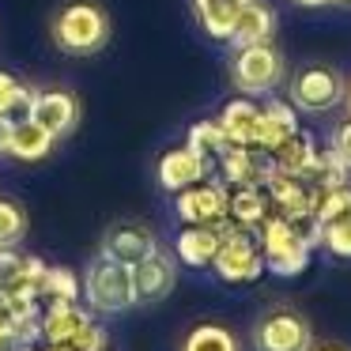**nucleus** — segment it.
<instances>
[{"label":"nucleus","instance_id":"nucleus-1","mask_svg":"<svg viewBox=\"0 0 351 351\" xmlns=\"http://www.w3.org/2000/svg\"><path fill=\"white\" fill-rule=\"evenodd\" d=\"M253 238H257L261 257H265V272H276L283 280H291V276H302L310 268V242L280 212H268L253 227Z\"/></svg>","mask_w":351,"mask_h":351},{"label":"nucleus","instance_id":"nucleus-2","mask_svg":"<svg viewBox=\"0 0 351 351\" xmlns=\"http://www.w3.org/2000/svg\"><path fill=\"white\" fill-rule=\"evenodd\" d=\"M110 38V19L99 4L91 0H72L57 12L53 19V42L57 49L72 57H87V53H99Z\"/></svg>","mask_w":351,"mask_h":351},{"label":"nucleus","instance_id":"nucleus-3","mask_svg":"<svg viewBox=\"0 0 351 351\" xmlns=\"http://www.w3.org/2000/svg\"><path fill=\"white\" fill-rule=\"evenodd\" d=\"M84 298L91 310L99 313H125L136 306V291H132V268L114 257H95L84 272Z\"/></svg>","mask_w":351,"mask_h":351},{"label":"nucleus","instance_id":"nucleus-4","mask_svg":"<svg viewBox=\"0 0 351 351\" xmlns=\"http://www.w3.org/2000/svg\"><path fill=\"white\" fill-rule=\"evenodd\" d=\"M230 76H234V87L242 95H268L283 80V57L272 42H253V46L238 49Z\"/></svg>","mask_w":351,"mask_h":351},{"label":"nucleus","instance_id":"nucleus-5","mask_svg":"<svg viewBox=\"0 0 351 351\" xmlns=\"http://www.w3.org/2000/svg\"><path fill=\"white\" fill-rule=\"evenodd\" d=\"M212 268L223 283H253L257 280L265 272V257H261V245L253 238V230L242 227V230L223 238L215 257H212Z\"/></svg>","mask_w":351,"mask_h":351},{"label":"nucleus","instance_id":"nucleus-6","mask_svg":"<svg viewBox=\"0 0 351 351\" xmlns=\"http://www.w3.org/2000/svg\"><path fill=\"white\" fill-rule=\"evenodd\" d=\"M343 99V80L340 72L332 69H321V64H310L295 76L291 84V102L306 114H328L336 102Z\"/></svg>","mask_w":351,"mask_h":351},{"label":"nucleus","instance_id":"nucleus-7","mask_svg":"<svg viewBox=\"0 0 351 351\" xmlns=\"http://www.w3.org/2000/svg\"><path fill=\"white\" fill-rule=\"evenodd\" d=\"M219 174H223V185H265V178L276 170L272 162V152L265 147H245V144H227L219 155Z\"/></svg>","mask_w":351,"mask_h":351},{"label":"nucleus","instance_id":"nucleus-8","mask_svg":"<svg viewBox=\"0 0 351 351\" xmlns=\"http://www.w3.org/2000/svg\"><path fill=\"white\" fill-rule=\"evenodd\" d=\"M212 170H215V159L200 155L197 147H189V144L170 147V152L159 159V185L167 193H182V189H189V185L212 178Z\"/></svg>","mask_w":351,"mask_h":351},{"label":"nucleus","instance_id":"nucleus-9","mask_svg":"<svg viewBox=\"0 0 351 351\" xmlns=\"http://www.w3.org/2000/svg\"><path fill=\"white\" fill-rule=\"evenodd\" d=\"M227 200H230L227 185L204 178V182H197V185L178 193V215H182V223H215V219H223V215H230Z\"/></svg>","mask_w":351,"mask_h":351},{"label":"nucleus","instance_id":"nucleus-10","mask_svg":"<svg viewBox=\"0 0 351 351\" xmlns=\"http://www.w3.org/2000/svg\"><path fill=\"white\" fill-rule=\"evenodd\" d=\"M31 121H38L49 136H69L76 129V117H80V106L69 91H34V102H31Z\"/></svg>","mask_w":351,"mask_h":351},{"label":"nucleus","instance_id":"nucleus-11","mask_svg":"<svg viewBox=\"0 0 351 351\" xmlns=\"http://www.w3.org/2000/svg\"><path fill=\"white\" fill-rule=\"evenodd\" d=\"M178 272L174 261L167 257L162 250H155L152 257H144L140 265H132V291H136V302H159L174 291Z\"/></svg>","mask_w":351,"mask_h":351},{"label":"nucleus","instance_id":"nucleus-12","mask_svg":"<svg viewBox=\"0 0 351 351\" xmlns=\"http://www.w3.org/2000/svg\"><path fill=\"white\" fill-rule=\"evenodd\" d=\"M257 348L261 351H306L310 348V328L298 313H272L265 317V325L257 328Z\"/></svg>","mask_w":351,"mask_h":351},{"label":"nucleus","instance_id":"nucleus-13","mask_svg":"<svg viewBox=\"0 0 351 351\" xmlns=\"http://www.w3.org/2000/svg\"><path fill=\"white\" fill-rule=\"evenodd\" d=\"M87 321H91V310H84L80 298L76 302H69V298H49V302L42 306V340L46 343H69Z\"/></svg>","mask_w":351,"mask_h":351},{"label":"nucleus","instance_id":"nucleus-14","mask_svg":"<svg viewBox=\"0 0 351 351\" xmlns=\"http://www.w3.org/2000/svg\"><path fill=\"white\" fill-rule=\"evenodd\" d=\"M291 132H298V117H295V110H291V102L268 99L265 106H261V117H257L253 147H265V152H272V147H280L283 140L291 136Z\"/></svg>","mask_w":351,"mask_h":351},{"label":"nucleus","instance_id":"nucleus-15","mask_svg":"<svg viewBox=\"0 0 351 351\" xmlns=\"http://www.w3.org/2000/svg\"><path fill=\"white\" fill-rule=\"evenodd\" d=\"M219 242L223 238L212 223H185V230L174 242V253H178V261L189 265V268H212V257H215V250H219Z\"/></svg>","mask_w":351,"mask_h":351},{"label":"nucleus","instance_id":"nucleus-16","mask_svg":"<svg viewBox=\"0 0 351 351\" xmlns=\"http://www.w3.org/2000/svg\"><path fill=\"white\" fill-rule=\"evenodd\" d=\"M159 250V242H155V234L147 227H117L106 234V242H102V253L114 261H121V265H140L144 257H152V253Z\"/></svg>","mask_w":351,"mask_h":351},{"label":"nucleus","instance_id":"nucleus-17","mask_svg":"<svg viewBox=\"0 0 351 351\" xmlns=\"http://www.w3.org/2000/svg\"><path fill=\"white\" fill-rule=\"evenodd\" d=\"M276 31V12L268 8L265 0H250L242 12H238L234 27H230V46H253V42H268Z\"/></svg>","mask_w":351,"mask_h":351},{"label":"nucleus","instance_id":"nucleus-18","mask_svg":"<svg viewBox=\"0 0 351 351\" xmlns=\"http://www.w3.org/2000/svg\"><path fill=\"white\" fill-rule=\"evenodd\" d=\"M49 152H53V136H49L38 121H31V117L12 121L8 155H16V159H23V162H38V159H46Z\"/></svg>","mask_w":351,"mask_h":351},{"label":"nucleus","instance_id":"nucleus-19","mask_svg":"<svg viewBox=\"0 0 351 351\" xmlns=\"http://www.w3.org/2000/svg\"><path fill=\"white\" fill-rule=\"evenodd\" d=\"M257 117H261V106L253 99H230L219 114V129L230 144H253V132H257Z\"/></svg>","mask_w":351,"mask_h":351},{"label":"nucleus","instance_id":"nucleus-20","mask_svg":"<svg viewBox=\"0 0 351 351\" xmlns=\"http://www.w3.org/2000/svg\"><path fill=\"white\" fill-rule=\"evenodd\" d=\"M245 4H250V0H193L204 34L208 38H219V42L230 38V27H234L238 12H242Z\"/></svg>","mask_w":351,"mask_h":351},{"label":"nucleus","instance_id":"nucleus-21","mask_svg":"<svg viewBox=\"0 0 351 351\" xmlns=\"http://www.w3.org/2000/svg\"><path fill=\"white\" fill-rule=\"evenodd\" d=\"M227 212L234 223H242V227L253 230L268 212H272V200H268L265 185H234V193H230V200H227Z\"/></svg>","mask_w":351,"mask_h":351},{"label":"nucleus","instance_id":"nucleus-22","mask_svg":"<svg viewBox=\"0 0 351 351\" xmlns=\"http://www.w3.org/2000/svg\"><path fill=\"white\" fill-rule=\"evenodd\" d=\"M317 155V144H313V136L310 132H291L287 140H283L280 147H272V162H276V170H283V174H302L306 167H310V159Z\"/></svg>","mask_w":351,"mask_h":351},{"label":"nucleus","instance_id":"nucleus-23","mask_svg":"<svg viewBox=\"0 0 351 351\" xmlns=\"http://www.w3.org/2000/svg\"><path fill=\"white\" fill-rule=\"evenodd\" d=\"M49 298H69V302H76L80 298V276L64 265H46L42 283H38V302H49Z\"/></svg>","mask_w":351,"mask_h":351},{"label":"nucleus","instance_id":"nucleus-24","mask_svg":"<svg viewBox=\"0 0 351 351\" xmlns=\"http://www.w3.org/2000/svg\"><path fill=\"white\" fill-rule=\"evenodd\" d=\"M31 102H34V91L27 84H19L16 76L0 72V114L8 121H23L31 114Z\"/></svg>","mask_w":351,"mask_h":351},{"label":"nucleus","instance_id":"nucleus-25","mask_svg":"<svg viewBox=\"0 0 351 351\" xmlns=\"http://www.w3.org/2000/svg\"><path fill=\"white\" fill-rule=\"evenodd\" d=\"M182 351H238V340L223 325H197L185 336Z\"/></svg>","mask_w":351,"mask_h":351},{"label":"nucleus","instance_id":"nucleus-26","mask_svg":"<svg viewBox=\"0 0 351 351\" xmlns=\"http://www.w3.org/2000/svg\"><path fill=\"white\" fill-rule=\"evenodd\" d=\"M27 234V215L19 204L0 200V250H16Z\"/></svg>","mask_w":351,"mask_h":351},{"label":"nucleus","instance_id":"nucleus-27","mask_svg":"<svg viewBox=\"0 0 351 351\" xmlns=\"http://www.w3.org/2000/svg\"><path fill=\"white\" fill-rule=\"evenodd\" d=\"M227 144H230V140L223 136L219 121H193L189 125V147H197V152L208 155V159H215Z\"/></svg>","mask_w":351,"mask_h":351},{"label":"nucleus","instance_id":"nucleus-28","mask_svg":"<svg viewBox=\"0 0 351 351\" xmlns=\"http://www.w3.org/2000/svg\"><path fill=\"white\" fill-rule=\"evenodd\" d=\"M69 348H72V351H106V328H102L99 321L91 317V321H87V325L69 340Z\"/></svg>","mask_w":351,"mask_h":351},{"label":"nucleus","instance_id":"nucleus-29","mask_svg":"<svg viewBox=\"0 0 351 351\" xmlns=\"http://www.w3.org/2000/svg\"><path fill=\"white\" fill-rule=\"evenodd\" d=\"M321 242H325L328 253H336V257H351V219L328 227L325 234H321Z\"/></svg>","mask_w":351,"mask_h":351},{"label":"nucleus","instance_id":"nucleus-30","mask_svg":"<svg viewBox=\"0 0 351 351\" xmlns=\"http://www.w3.org/2000/svg\"><path fill=\"white\" fill-rule=\"evenodd\" d=\"M332 147H336V152H340L343 159L351 162V121H343L340 129H336V136H332Z\"/></svg>","mask_w":351,"mask_h":351},{"label":"nucleus","instance_id":"nucleus-31","mask_svg":"<svg viewBox=\"0 0 351 351\" xmlns=\"http://www.w3.org/2000/svg\"><path fill=\"white\" fill-rule=\"evenodd\" d=\"M19 343H16V336H12V325H4L0 321V351H16Z\"/></svg>","mask_w":351,"mask_h":351},{"label":"nucleus","instance_id":"nucleus-32","mask_svg":"<svg viewBox=\"0 0 351 351\" xmlns=\"http://www.w3.org/2000/svg\"><path fill=\"white\" fill-rule=\"evenodd\" d=\"M8 136H12V121L4 114H0V155L8 152Z\"/></svg>","mask_w":351,"mask_h":351},{"label":"nucleus","instance_id":"nucleus-33","mask_svg":"<svg viewBox=\"0 0 351 351\" xmlns=\"http://www.w3.org/2000/svg\"><path fill=\"white\" fill-rule=\"evenodd\" d=\"M295 4H302V8H325V4H332V0H295Z\"/></svg>","mask_w":351,"mask_h":351},{"label":"nucleus","instance_id":"nucleus-34","mask_svg":"<svg viewBox=\"0 0 351 351\" xmlns=\"http://www.w3.org/2000/svg\"><path fill=\"white\" fill-rule=\"evenodd\" d=\"M34 351H72L69 343H46V348H34Z\"/></svg>","mask_w":351,"mask_h":351},{"label":"nucleus","instance_id":"nucleus-35","mask_svg":"<svg viewBox=\"0 0 351 351\" xmlns=\"http://www.w3.org/2000/svg\"><path fill=\"white\" fill-rule=\"evenodd\" d=\"M340 4H351V0H340Z\"/></svg>","mask_w":351,"mask_h":351},{"label":"nucleus","instance_id":"nucleus-36","mask_svg":"<svg viewBox=\"0 0 351 351\" xmlns=\"http://www.w3.org/2000/svg\"><path fill=\"white\" fill-rule=\"evenodd\" d=\"M325 351H336V348H325Z\"/></svg>","mask_w":351,"mask_h":351},{"label":"nucleus","instance_id":"nucleus-37","mask_svg":"<svg viewBox=\"0 0 351 351\" xmlns=\"http://www.w3.org/2000/svg\"><path fill=\"white\" fill-rule=\"evenodd\" d=\"M348 106H351V99H348Z\"/></svg>","mask_w":351,"mask_h":351}]
</instances>
